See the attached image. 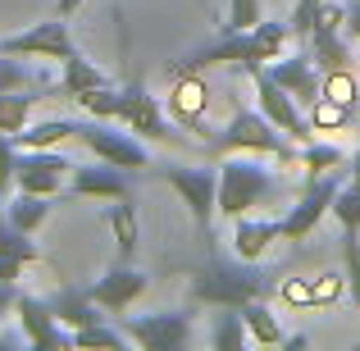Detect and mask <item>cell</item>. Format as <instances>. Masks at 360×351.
Segmentation results:
<instances>
[{"mask_svg": "<svg viewBox=\"0 0 360 351\" xmlns=\"http://www.w3.org/2000/svg\"><path fill=\"white\" fill-rule=\"evenodd\" d=\"M246 343H251V333H246L242 310L219 306V315H214V324H210V347L214 351H242Z\"/></svg>", "mask_w": 360, "mask_h": 351, "instance_id": "obj_23", "label": "cell"}, {"mask_svg": "<svg viewBox=\"0 0 360 351\" xmlns=\"http://www.w3.org/2000/svg\"><path fill=\"white\" fill-rule=\"evenodd\" d=\"M260 23V0H229V23L224 32H246Z\"/></svg>", "mask_w": 360, "mask_h": 351, "instance_id": "obj_34", "label": "cell"}, {"mask_svg": "<svg viewBox=\"0 0 360 351\" xmlns=\"http://www.w3.org/2000/svg\"><path fill=\"white\" fill-rule=\"evenodd\" d=\"M319 96L338 101V106H356V101H360V82H356L352 64H347V69H328L324 82H319Z\"/></svg>", "mask_w": 360, "mask_h": 351, "instance_id": "obj_31", "label": "cell"}, {"mask_svg": "<svg viewBox=\"0 0 360 351\" xmlns=\"http://www.w3.org/2000/svg\"><path fill=\"white\" fill-rule=\"evenodd\" d=\"M242 310V319H246V333H251V343H260V347H283L288 343V333H283L278 324H274V315L264 310V297H255V301H246Z\"/></svg>", "mask_w": 360, "mask_h": 351, "instance_id": "obj_25", "label": "cell"}, {"mask_svg": "<svg viewBox=\"0 0 360 351\" xmlns=\"http://www.w3.org/2000/svg\"><path fill=\"white\" fill-rule=\"evenodd\" d=\"M288 42H292L288 23H264V18H260V23L246 27V32H224L219 42L183 55V60L174 64V73H183V69L201 73V69H210V64H242V69L251 73V69H260V64L278 60V55L288 51Z\"/></svg>", "mask_w": 360, "mask_h": 351, "instance_id": "obj_2", "label": "cell"}, {"mask_svg": "<svg viewBox=\"0 0 360 351\" xmlns=\"http://www.w3.org/2000/svg\"><path fill=\"white\" fill-rule=\"evenodd\" d=\"M264 196H274V174L260 160H233L224 155L219 169V196H214V210L224 219H242L251 205H260Z\"/></svg>", "mask_w": 360, "mask_h": 351, "instance_id": "obj_5", "label": "cell"}, {"mask_svg": "<svg viewBox=\"0 0 360 351\" xmlns=\"http://www.w3.org/2000/svg\"><path fill=\"white\" fill-rule=\"evenodd\" d=\"M155 174L183 196V205L192 210L196 229L210 237L214 219V196H219V169H187V165H155Z\"/></svg>", "mask_w": 360, "mask_h": 351, "instance_id": "obj_7", "label": "cell"}, {"mask_svg": "<svg viewBox=\"0 0 360 351\" xmlns=\"http://www.w3.org/2000/svg\"><path fill=\"white\" fill-rule=\"evenodd\" d=\"M356 115V106H338V101H328V96H319L315 106H310V128L315 132H338V128H347Z\"/></svg>", "mask_w": 360, "mask_h": 351, "instance_id": "obj_32", "label": "cell"}, {"mask_svg": "<svg viewBox=\"0 0 360 351\" xmlns=\"http://www.w3.org/2000/svg\"><path fill=\"white\" fill-rule=\"evenodd\" d=\"M264 73H269L283 91H292L301 106H315V101H319V82H324V73H319V64H315V55H310V51L288 55V60L278 55L274 64H264Z\"/></svg>", "mask_w": 360, "mask_h": 351, "instance_id": "obj_16", "label": "cell"}, {"mask_svg": "<svg viewBox=\"0 0 360 351\" xmlns=\"http://www.w3.org/2000/svg\"><path fill=\"white\" fill-rule=\"evenodd\" d=\"M333 219L342 224L347 237H360V183H356V178H347V183L338 187V196H333Z\"/></svg>", "mask_w": 360, "mask_h": 351, "instance_id": "obj_29", "label": "cell"}, {"mask_svg": "<svg viewBox=\"0 0 360 351\" xmlns=\"http://www.w3.org/2000/svg\"><path fill=\"white\" fill-rule=\"evenodd\" d=\"M146 288H150V279H146L141 269L115 264V269H110L105 279H96V283L87 288V297L96 301L101 310H110V315H123V310H128L137 297H146Z\"/></svg>", "mask_w": 360, "mask_h": 351, "instance_id": "obj_15", "label": "cell"}, {"mask_svg": "<svg viewBox=\"0 0 360 351\" xmlns=\"http://www.w3.org/2000/svg\"><path fill=\"white\" fill-rule=\"evenodd\" d=\"M82 110H87L91 119H110V123H128L132 132H137L141 141H165V146H183L187 151V137L183 132H174L160 115V101L150 96L141 82H128L123 91H115V82L110 87H91V91H78Z\"/></svg>", "mask_w": 360, "mask_h": 351, "instance_id": "obj_1", "label": "cell"}, {"mask_svg": "<svg viewBox=\"0 0 360 351\" xmlns=\"http://www.w3.org/2000/svg\"><path fill=\"white\" fill-rule=\"evenodd\" d=\"M338 187H342V174H338V169H333V174H315V178H310L306 192L297 196V205L283 215V242H301V237L315 233V224L333 210Z\"/></svg>", "mask_w": 360, "mask_h": 351, "instance_id": "obj_9", "label": "cell"}, {"mask_svg": "<svg viewBox=\"0 0 360 351\" xmlns=\"http://www.w3.org/2000/svg\"><path fill=\"white\" fill-rule=\"evenodd\" d=\"M278 288L274 274L260 269V260H210L201 274L192 279V301L196 306H246L255 297H269Z\"/></svg>", "mask_w": 360, "mask_h": 351, "instance_id": "obj_3", "label": "cell"}, {"mask_svg": "<svg viewBox=\"0 0 360 351\" xmlns=\"http://www.w3.org/2000/svg\"><path fill=\"white\" fill-rule=\"evenodd\" d=\"M78 5H82V0H60V5H55V14H60V18H69Z\"/></svg>", "mask_w": 360, "mask_h": 351, "instance_id": "obj_41", "label": "cell"}, {"mask_svg": "<svg viewBox=\"0 0 360 351\" xmlns=\"http://www.w3.org/2000/svg\"><path fill=\"white\" fill-rule=\"evenodd\" d=\"M51 310H55V319H60L64 328H87V324H101V306L87 297V288H60L51 297Z\"/></svg>", "mask_w": 360, "mask_h": 351, "instance_id": "obj_19", "label": "cell"}, {"mask_svg": "<svg viewBox=\"0 0 360 351\" xmlns=\"http://www.w3.org/2000/svg\"><path fill=\"white\" fill-rule=\"evenodd\" d=\"M352 178H356V183H360V151H356V155H352Z\"/></svg>", "mask_w": 360, "mask_h": 351, "instance_id": "obj_42", "label": "cell"}, {"mask_svg": "<svg viewBox=\"0 0 360 351\" xmlns=\"http://www.w3.org/2000/svg\"><path fill=\"white\" fill-rule=\"evenodd\" d=\"M123 333L141 351H178L192 343V315L187 310H160V315H128Z\"/></svg>", "mask_w": 360, "mask_h": 351, "instance_id": "obj_11", "label": "cell"}, {"mask_svg": "<svg viewBox=\"0 0 360 351\" xmlns=\"http://www.w3.org/2000/svg\"><path fill=\"white\" fill-rule=\"evenodd\" d=\"M347 288V274H319L315 279V306H328V301H338Z\"/></svg>", "mask_w": 360, "mask_h": 351, "instance_id": "obj_37", "label": "cell"}, {"mask_svg": "<svg viewBox=\"0 0 360 351\" xmlns=\"http://www.w3.org/2000/svg\"><path fill=\"white\" fill-rule=\"evenodd\" d=\"M105 219H110V229H115L119 260L128 264V260H132V251H137V210H132V201H128V196H119V201H110Z\"/></svg>", "mask_w": 360, "mask_h": 351, "instance_id": "obj_24", "label": "cell"}, {"mask_svg": "<svg viewBox=\"0 0 360 351\" xmlns=\"http://www.w3.org/2000/svg\"><path fill=\"white\" fill-rule=\"evenodd\" d=\"M73 141L78 146H87L96 160H105V165H119V169H155L150 165V151L141 146L137 132H115L110 128V119H82L78 132H73Z\"/></svg>", "mask_w": 360, "mask_h": 351, "instance_id": "obj_6", "label": "cell"}, {"mask_svg": "<svg viewBox=\"0 0 360 351\" xmlns=\"http://www.w3.org/2000/svg\"><path fill=\"white\" fill-rule=\"evenodd\" d=\"M41 96H23V91H0V132L14 137V132L27 128V115Z\"/></svg>", "mask_w": 360, "mask_h": 351, "instance_id": "obj_27", "label": "cell"}, {"mask_svg": "<svg viewBox=\"0 0 360 351\" xmlns=\"http://www.w3.org/2000/svg\"><path fill=\"white\" fill-rule=\"evenodd\" d=\"M78 132V119H41L32 128L14 132V146H37V151H55L60 141H73Z\"/></svg>", "mask_w": 360, "mask_h": 351, "instance_id": "obj_22", "label": "cell"}, {"mask_svg": "<svg viewBox=\"0 0 360 351\" xmlns=\"http://www.w3.org/2000/svg\"><path fill=\"white\" fill-rule=\"evenodd\" d=\"M27 87H46V78L27 64H18V55L0 51V91H27Z\"/></svg>", "mask_w": 360, "mask_h": 351, "instance_id": "obj_30", "label": "cell"}, {"mask_svg": "<svg viewBox=\"0 0 360 351\" xmlns=\"http://www.w3.org/2000/svg\"><path fill=\"white\" fill-rule=\"evenodd\" d=\"M69 196H101V201H119L128 196V169L119 165H87V169H73V183H69Z\"/></svg>", "mask_w": 360, "mask_h": 351, "instance_id": "obj_17", "label": "cell"}, {"mask_svg": "<svg viewBox=\"0 0 360 351\" xmlns=\"http://www.w3.org/2000/svg\"><path fill=\"white\" fill-rule=\"evenodd\" d=\"M14 301H18L14 283H5V279H0V319H5V310H14Z\"/></svg>", "mask_w": 360, "mask_h": 351, "instance_id": "obj_40", "label": "cell"}, {"mask_svg": "<svg viewBox=\"0 0 360 351\" xmlns=\"http://www.w3.org/2000/svg\"><path fill=\"white\" fill-rule=\"evenodd\" d=\"M274 242H283V219H238L233 246H238V260H264Z\"/></svg>", "mask_w": 360, "mask_h": 351, "instance_id": "obj_18", "label": "cell"}, {"mask_svg": "<svg viewBox=\"0 0 360 351\" xmlns=\"http://www.w3.org/2000/svg\"><path fill=\"white\" fill-rule=\"evenodd\" d=\"M0 255H9V260H23V264H41V246L27 242V233H18L14 224H9L5 210H0Z\"/></svg>", "mask_w": 360, "mask_h": 351, "instance_id": "obj_28", "label": "cell"}, {"mask_svg": "<svg viewBox=\"0 0 360 351\" xmlns=\"http://www.w3.org/2000/svg\"><path fill=\"white\" fill-rule=\"evenodd\" d=\"M91 87H110V73H101L91 60H69L64 64V78L51 87V96H64V101H73L78 91H91Z\"/></svg>", "mask_w": 360, "mask_h": 351, "instance_id": "obj_20", "label": "cell"}, {"mask_svg": "<svg viewBox=\"0 0 360 351\" xmlns=\"http://www.w3.org/2000/svg\"><path fill=\"white\" fill-rule=\"evenodd\" d=\"M69 160L60 151H37V146H23L14 160V187L18 192H37V196H60L64 187V174H69Z\"/></svg>", "mask_w": 360, "mask_h": 351, "instance_id": "obj_12", "label": "cell"}, {"mask_svg": "<svg viewBox=\"0 0 360 351\" xmlns=\"http://www.w3.org/2000/svg\"><path fill=\"white\" fill-rule=\"evenodd\" d=\"M73 333V347H105V351H123V343H128V333L123 328H105V324H87V328H69Z\"/></svg>", "mask_w": 360, "mask_h": 351, "instance_id": "obj_33", "label": "cell"}, {"mask_svg": "<svg viewBox=\"0 0 360 351\" xmlns=\"http://www.w3.org/2000/svg\"><path fill=\"white\" fill-rule=\"evenodd\" d=\"M14 310H18V324H23V338H27V343H32L37 351H64V347H73V333L60 324V319H55L51 301L18 292Z\"/></svg>", "mask_w": 360, "mask_h": 351, "instance_id": "obj_13", "label": "cell"}, {"mask_svg": "<svg viewBox=\"0 0 360 351\" xmlns=\"http://www.w3.org/2000/svg\"><path fill=\"white\" fill-rule=\"evenodd\" d=\"M238 151H246V155H274V160H283V165H297V151L288 146V137H283L260 110H246V106L233 110L229 128H219L205 141V155H214V160L238 155Z\"/></svg>", "mask_w": 360, "mask_h": 351, "instance_id": "obj_4", "label": "cell"}, {"mask_svg": "<svg viewBox=\"0 0 360 351\" xmlns=\"http://www.w3.org/2000/svg\"><path fill=\"white\" fill-rule=\"evenodd\" d=\"M278 292H283V301H288V306H315V283L283 279V283H278Z\"/></svg>", "mask_w": 360, "mask_h": 351, "instance_id": "obj_38", "label": "cell"}, {"mask_svg": "<svg viewBox=\"0 0 360 351\" xmlns=\"http://www.w3.org/2000/svg\"><path fill=\"white\" fill-rule=\"evenodd\" d=\"M5 215L9 224H14L18 233L32 237L37 229H41L46 219H51V196H37V192H18L14 201H5Z\"/></svg>", "mask_w": 360, "mask_h": 351, "instance_id": "obj_21", "label": "cell"}, {"mask_svg": "<svg viewBox=\"0 0 360 351\" xmlns=\"http://www.w3.org/2000/svg\"><path fill=\"white\" fill-rule=\"evenodd\" d=\"M347 18H342V32L352 37V42H360V0H347Z\"/></svg>", "mask_w": 360, "mask_h": 351, "instance_id": "obj_39", "label": "cell"}, {"mask_svg": "<svg viewBox=\"0 0 360 351\" xmlns=\"http://www.w3.org/2000/svg\"><path fill=\"white\" fill-rule=\"evenodd\" d=\"M297 165L306 169L310 178H315V174H333V169L352 165V160H347L342 146H333V141H306V146L297 151Z\"/></svg>", "mask_w": 360, "mask_h": 351, "instance_id": "obj_26", "label": "cell"}, {"mask_svg": "<svg viewBox=\"0 0 360 351\" xmlns=\"http://www.w3.org/2000/svg\"><path fill=\"white\" fill-rule=\"evenodd\" d=\"M0 51H5V55H18V60H55V64H69V60H78V55H82L78 46H73L69 23H64L60 14H55L51 23L27 27V32L0 37Z\"/></svg>", "mask_w": 360, "mask_h": 351, "instance_id": "obj_8", "label": "cell"}, {"mask_svg": "<svg viewBox=\"0 0 360 351\" xmlns=\"http://www.w3.org/2000/svg\"><path fill=\"white\" fill-rule=\"evenodd\" d=\"M205 106H210V87H205L201 73H192V69L174 73V91H169V115L183 123L187 132H196L201 141H210L214 132L205 128Z\"/></svg>", "mask_w": 360, "mask_h": 351, "instance_id": "obj_14", "label": "cell"}, {"mask_svg": "<svg viewBox=\"0 0 360 351\" xmlns=\"http://www.w3.org/2000/svg\"><path fill=\"white\" fill-rule=\"evenodd\" d=\"M251 82H255V96H260V115L269 119L283 137H292V141H301V146H306V141L315 137V128H310V119L297 110V96H292V91H283L278 82L264 73V64H260V69H251Z\"/></svg>", "mask_w": 360, "mask_h": 351, "instance_id": "obj_10", "label": "cell"}, {"mask_svg": "<svg viewBox=\"0 0 360 351\" xmlns=\"http://www.w3.org/2000/svg\"><path fill=\"white\" fill-rule=\"evenodd\" d=\"M14 160H18L14 137H5V132H0V201H5L9 187H14Z\"/></svg>", "mask_w": 360, "mask_h": 351, "instance_id": "obj_36", "label": "cell"}, {"mask_svg": "<svg viewBox=\"0 0 360 351\" xmlns=\"http://www.w3.org/2000/svg\"><path fill=\"white\" fill-rule=\"evenodd\" d=\"M342 260H347V292H352V301L360 310V237L342 233Z\"/></svg>", "mask_w": 360, "mask_h": 351, "instance_id": "obj_35", "label": "cell"}]
</instances>
